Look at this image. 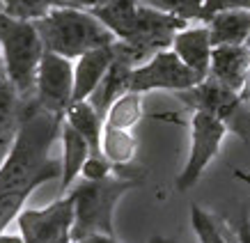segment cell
Wrapping results in <instances>:
<instances>
[{"mask_svg":"<svg viewBox=\"0 0 250 243\" xmlns=\"http://www.w3.org/2000/svg\"><path fill=\"white\" fill-rule=\"evenodd\" d=\"M205 76H200L197 71L184 64L182 58L174 53L172 48L159 51L152 55L147 62L133 67L129 81V92H154V90H170V92H184L202 83Z\"/></svg>","mask_w":250,"mask_h":243,"instance_id":"7","label":"cell"},{"mask_svg":"<svg viewBox=\"0 0 250 243\" xmlns=\"http://www.w3.org/2000/svg\"><path fill=\"white\" fill-rule=\"evenodd\" d=\"M190 225H193V232L197 234L200 243H229V239L223 236L220 227L216 225L213 216L207 213L202 206H190Z\"/></svg>","mask_w":250,"mask_h":243,"instance_id":"21","label":"cell"},{"mask_svg":"<svg viewBox=\"0 0 250 243\" xmlns=\"http://www.w3.org/2000/svg\"><path fill=\"white\" fill-rule=\"evenodd\" d=\"M213 46L248 44L250 39V9H223L207 19Z\"/></svg>","mask_w":250,"mask_h":243,"instance_id":"14","label":"cell"},{"mask_svg":"<svg viewBox=\"0 0 250 243\" xmlns=\"http://www.w3.org/2000/svg\"><path fill=\"white\" fill-rule=\"evenodd\" d=\"M25 243H71L74 229V200L62 195L44 209H25L16 216Z\"/></svg>","mask_w":250,"mask_h":243,"instance_id":"8","label":"cell"},{"mask_svg":"<svg viewBox=\"0 0 250 243\" xmlns=\"http://www.w3.org/2000/svg\"><path fill=\"white\" fill-rule=\"evenodd\" d=\"M179 99L190 110H205L218 117L229 133L250 142V101L241 97V92L223 85L216 78L207 76L190 90L179 92Z\"/></svg>","mask_w":250,"mask_h":243,"instance_id":"5","label":"cell"},{"mask_svg":"<svg viewBox=\"0 0 250 243\" xmlns=\"http://www.w3.org/2000/svg\"><path fill=\"white\" fill-rule=\"evenodd\" d=\"M62 142V177H60V193L67 195V190L74 186L81 172H83L85 161L90 159V144L81 133H78L67 120L62 122L60 131Z\"/></svg>","mask_w":250,"mask_h":243,"instance_id":"13","label":"cell"},{"mask_svg":"<svg viewBox=\"0 0 250 243\" xmlns=\"http://www.w3.org/2000/svg\"><path fill=\"white\" fill-rule=\"evenodd\" d=\"M0 243H25V241H23V236H9L0 232Z\"/></svg>","mask_w":250,"mask_h":243,"instance_id":"27","label":"cell"},{"mask_svg":"<svg viewBox=\"0 0 250 243\" xmlns=\"http://www.w3.org/2000/svg\"><path fill=\"white\" fill-rule=\"evenodd\" d=\"M53 7H58V0H0V12L19 21H37Z\"/></svg>","mask_w":250,"mask_h":243,"instance_id":"19","label":"cell"},{"mask_svg":"<svg viewBox=\"0 0 250 243\" xmlns=\"http://www.w3.org/2000/svg\"><path fill=\"white\" fill-rule=\"evenodd\" d=\"M21 97L9 81L0 83V163L14 144L21 124Z\"/></svg>","mask_w":250,"mask_h":243,"instance_id":"16","label":"cell"},{"mask_svg":"<svg viewBox=\"0 0 250 243\" xmlns=\"http://www.w3.org/2000/svg\"><path fill=\"white\" fill-rule=\"evenodd\" d=\"M170 48L182 58L184 64H188L200 76H205V78L209 76L213 41H211L209 25L205 21L200 23V25H186V28H182V30L174 35Z\"/></svg>","mask_w":250,"mask_h":243,"instance_id":"10","label":"cell"},{"mask_svg":"<svg viewBox=\"0 0 250 243\" xmlns=\"http://www.w3.org/2000/svg\"><path fill=\"white\" fill-rule=\"evenodd\" d=\"M115 55H117V48H115L113 41V44L92 48L81 58H76V64H74V101L90 99V94L97 90L101 78L106 76V71L110 69Z\"/></svg>","mask_w":250,"mask_h":243,"instance_id":"11","label":"cell"},{"mask_svg":"<svg viewBox=\"0 0 250 243\" xmlns=\"http://www.w3.org/2000/svg\"><path fill=\"white\" fill-rule=\"evenodd\" d=\"M228 133L229 131L225 129V124L218 117H213L211 113H205V110H193V115H190L188 159H186V165L174 182L179 193H186L200 182L207 165L218 156L220 144H223Z\"/></svg>","mask_w":250,"mask_h":243,"instance_id":"6","label":"cell"},{"mask_svg":"<svg viewBox=\"0 0 250 243\" xmlns=\"http://www.w3.org/2000/svg\"><path fill=\"white\" fill-rule=\"evenodd\" d=\"M0 51L7 69V81L16 87L19 97H35L39 62L46 51L35 21H19L0 12Z\"/></svg>","mask_w":250,"mask_h":243,"instance_id":"4","label":"cell"},{"mask_svg":"<svg viewBox=\"0 0 250 243\" xmlns=\"http://www.w3.org/2000/svg\"><path fill=\"white\" fill-rule=\"evenodd\" d=\"M143 183V177L110 175L106 179H83L78 186H71L69 195L74 200V229L71 241L85 239L92 234H110L115 236L113 218L115 206L131 188Z\"/></svg>","mask_w":250,"mask_h":243,"instance_id":"3","label":"cell"},{"mask_svg":"<svg viewBox=\"0 0 250 243\" xmlns=\"http://www.w3.org/2000/svg\"><path fill=\"white\" fill-rule=\"evenodd\" d=\"M241 97L246 101H250V69H248V76H246V85H243V90H241Z\"/></svg>","mask_w":250,"mask_h":243,"instance_id":"28","label":"cell"},{"mask_svg":"<svg viewBox=\"0 0 250 243\" xmlns=\"http://www.w3.org/2000/svg\"><path fill=\"white\" fill-rule=\"evenodd\" d=\"M35 99L51 113L67 115L69 106L74 103V64L69 58L51 51H44L37 71Z\"/></svg>","mask_w":250,"mask_h":243,"instance_id":"9","label":"cell"},{"mask_svg":"<svg viewBox=\"0 0 250 243\" xmlns=\"http://www.w3.org/2000/svg\"><path fill=\"white\" fill-rule=\"evenodd\" d=\"M62 122V115L51 113L35 97L21 101L19 133L0 163V232L21 213L32 190L62 177V156H53Z\"/></svg>","mask_w":250,"mask_h":243,"instance_id":"1","label":"cell"},{"mask_svg":"<svg viewBox=\"0 0 250 243\" xmlns=\"http://www.w3.org/2000/svg\"><path fill=\"white\" fill-rule=\"evenodd\" d=\"M108 0H58V5H69V7H81V9H97L106 5Z\"/></svg>","mask_w":250,"mask_h":243,"instance_id":"25","label":"cell"},{"mask_svg":"<svg viewBox=\"0 0 250 243\" xmlns=\"http://www.w3.org/2000/svg\"><path fill=\"white\" fill-rule=\"evenodd\" d=\"M140 120H143V99L138 92H126L110 106V110L106 113V120H104V126L133 131V126Z\"/></svg>","mask_w":250,"mask_h":243,"instance_id":"17","label":"cell"},{"mask_svg":"<svg viewBox=\"0 0 250 243\" xmlns=\"http://www.w3.org/2000/svg\"><path fill=\"white\" fill-rule=\"evenodd\" d=\"M236 243H250V218L246 211H241V218L236 223Z\"/></svg>","mask_w":250,"mask_h":243,"instance_id":"24","label":"cell"},{"mask_svg":"<svg viewBox=\"0 0 250 243\" xmlns=\"http://www.w3.org/2000/svg\"><path fill=\"white\" fill-rule=\"evenodd\" d=\"M101 152L113 165H126L136 156V138L131 131L106 129L101 136Z\"/></svg>","mask_w":250,"mask_h":243,"instance_id":"18","label":"cell"},{"mask_svg":"<svg viewBox=\"0 0 250 243\" xmlns=\"http://www.w3.org/2000/svg\"><path fill=\"white\" fill-rule=\"evenodd\" d=\"M248 48H250V39H248Z\"/></svg>","mask_w":250,"mask_h":243,"instance_id":"30","label":"cell"},{"mask_svg":"<svg viewBox=\"0 0 250 243\" xmlns=\"http://www.w3.org/2000/svg\"><path fill=\"white\" fill-rule=\"evenodd\" d=\"M140 2L166 14L179 16L184 21H202L205 0H140Z\"/></svg>","mask_w":250,"mask_h":243,"instance_id":"20","label":"cell"},{"mask_svg":"<svg viewBox=\"0 0 250 243\" xmlns=\"http://www.w3.org/2000/svg\"><path fill=\"white\" fill-rule=\"evenodd\" d=\"M250 69V48L248 44H223L213 46L209 76L220 81L232 90L241 92Z\"/></svg>","mask_w":250,"mask_h":243,"instance_id":"12","label":"cell"},{"mask_svg":"<svg viewBox=\"0 0 250 243\" xmlns=\"http://www.w3.org/2000/svg\"><path fill=\"white\" fill-rule=\"evenodd\" d=\"M113 170H115V165L104 154H99V156H92L90 154V159L85 161L81 177H83V179H92V182H94V179H106V177H110Z\"/></svg>","mask_w":250,"mask_h":243,"instance_id":"22","label":"cell"},{"mask_svg":"<svg viewBox=\"0 0 250 243\" xmlns=\"http://www.w3.org/2000/svg\"><path fill=\"white\" fill-rule=\"evenodd\" d=\"M64 120L74 126V129L81 133V136L87 140L90 144V152L92 156H99L101 152V136H104V115L99 113L97 108L92 106L90 99L83 101H74L69 106Z\"/></svg>","mask_w":250,"mask_h":243,"instance_id":"15","label":"cell"},{"mask_svg":"<svg viewBox=\"0 0 250 243\" xmlns=\"http://www.w3.org/2000/svg\"><path fill=\"white\" fill-rule=\"evenodd\" d=\"M7 81V69H5V60H2V51H0V83Z\"/></svg>","mask_w":250,"mask_h":243,"instance_id":"29","label":"cell"},{"mask_svg":"<svg viewBox=\"0 0 250 243\" xmlns=\"http://www.w3.org/2000/svg\"><path fill=\"white\" fill-rule=\"evenodd\" d=\"M223 9H250V0H205L202 7V21Z\"/></svg>","mask_w":250,"mask_h":243,"instance_id":"23","label":"cell"},{"mask_svg":"<svg viewBox=\"0 0 250 243\" xmlns=\"http://www.w3.org/2000/svg\"><path fill=\"white\" fill-rule=\"evenodd\" d=\"M46 51L76 60L83 53L117 41L115 32L90 9L58 5L35 21Z\"/></svg>","mask_w":250,"mask_h":243,"instance_id":"2","label":"cell"},{"mask_svg":"<svg viewBox=\"0 0 250 243\" xmlns=\"http://www.w3.org/2000/svg\"><path fill=\"white\" fill-rule=\"evenodd\" d=\"M71 243H117V241L110 234H92V236H85V239H78V241H71Z\"/></svg>","mask_w":250,"mask_h":243,"instance_id":"26","label":"cell"}]
</instances>
